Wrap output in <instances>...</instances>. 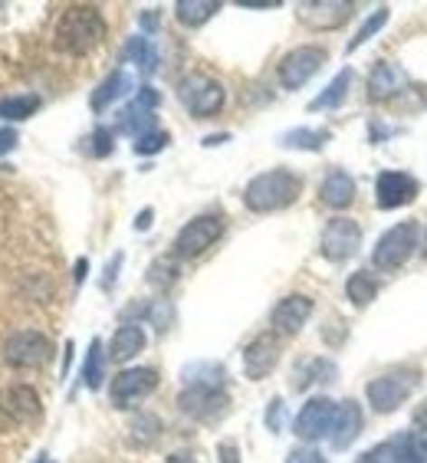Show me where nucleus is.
Here are the masks:
<instances>
[{
	"label": "nucleus",
	"instance_id": "f257e3e1",
	"mask_svg": "<svg viewBox=\"0 0 427 463\" xmlns=\"http://www.w3.org/2000/svg\"><path fill=\"white\" fill-rule=\"evenodd\" d=\"M102 40H106V20H102L99 7L76 4V7L62 10V17L56 20V46H60L62 53L86 56Z\"/></svg>",
	"mask_w": 427,
	"mask_h": 463
},
{
	"label": "nucleus",
	"instance_id": "f03ea898",
	"mask_svg": "<svg viewBox=\"0 0 427 463\" xmlns=\"http://www.w3.org/2000/svg\"><path fill=\"white\" fill-rule=\"evenodd\" d=\"M303 194V178L293 175L286 168L263 171L257 178L243 187V204L253 214H273V211H283Z\"/></svg>",
	"mask_w": 427,
	"mask_h": 463
},
{
	"label": "nucleus",
	"instance_id": "7ed1b4c3",
	"mask_svg": "<svg viewBox=\"0 0 427 463\" xmlns=\"http://www.w3.org/2000/svg\"><path fill=\"white\" fill-rule=\"evenodd\" d=\"M421 247V227L414 221H401L394 227L378 237L372 250V263L375 269H384V273H392V269L404 267L411 257H414V250Z\"/></svg>",
	"mask_w": 427,
	"mask_h": 463
},
{
	"label": "nucleus",
	"instance_id": "20e7f679",
	"mask_svg": "<svg viewBox=\"0 0 427 463\" xmlns=\"http://www.w3.org/2000/svg\"><path fill=\"white\" fill-rule=\"evenodd\" d=\"M414 384H418V374L414 372H408V368H392V372H384L368 382L365 398L378 414H394V411L411 398Z\"/></svg>",
	"mask_w": 427,
	"mask_h": 463
},
{
	"label": "nucleus",
	"instance_id": "39448f33",
	"mask_svg": "<svg viewBox=\"0 0 427 463\" xmlns=\"http://www.w3.org/2000/svg\"><path fill=\"white\" fill-rule=\"evenodd\" d=\"M178 96H181V102H185V109L195 118L217 116V112L223 109V102H227V92H223L221 82L211 80V76H201V72L187 76V80H181Z\"/></svg>",
	"mask_w": 427,
	"mask_h": 463
},
{
	"label": "nucleus",
	"instance_id": "423d86ee",
	"mask_svg": "<svg viewBox=\"0 0 427 463\" xmlns=\"http://www.w3.org/2000/svg\"><path fill=\"white\" fill-rule=\"evenodd\" d=\"M53 358V342L43 332L24 329L4 342V362L14 368H43Z\"/></svg>",
	"mask_w": 427,
	"mask_h": 463
},
{
	"label": "nucleus",
	"instance_id": "0eeeda50",
	"mask_svg": "<svg viewBox=\"0 0 427 463\" xmlns=\"http://www.w3.org/2000/svg\"><path fill=\"white\" fill-rule=\"evenodd\" d=\"M158 388V372L155 368H122L109 384V398L119 411H128L142 404L148 394Z\"/></svg>",
	"mask_w": 427,
	"mask_h": 463
},
{
	"label": "nucleus",
	"instance_id": "6e6552de",
	"mask_svg": "<svg viewBox=\"0 0 427 463\" xmlns=\"http://www.w3.org/2000/svg\"><path fill=\"white\" fill-rule=\"evenodd\" d=\"M362 250V227L352 217H332L319 237V253L329 263H346Z\"/></svg>",
	"mask_w": 427,
	"mask_h": 463
},
{
	"label": "nucleus",
	"instance_id": "1a4fd4ad",
	"mask_svg": "<svg viewBox=\"0 0 427 463\" xmlns=\"http://www.w3.org/2000/svg\"><path fill=\"white\" fill-rule=\"evenodd\" d=\"M336 408L338 404L332 402V398H326V394L309 398V402L299 408V414H296L293 434L299 437L303 444H316V440H322V437H329L332 420H336Z\"/></svg>",
	"mask_w": 427,
	"mask_h": 463
},
{
	"label": "nucleus",
	"instance_id": "9d476101",
	"mask_svg": "<svg viewBox=\"0 0 427 463\" xmlns=\"http://www.w3.org/2000/svg\"><path fill=\"white\" fill-rule=\"evenodd\" d=\"M221 233H223V221L217 214H201L195 221H187L178 231V237H175V257H185V260L201 257L207 247H214V243L221 241Z\"/></svg>",
	"mask_w": 427,
	"mask_h": 463
},
{
	"label": "nucleus",
	"instance_id": "9b49d317",
	"mask_svg": "<svg viewBox=\"0 0 427 463\" xmlns=\"http://www.w3.org/2000/svg\"><path fill=\"white\" fill-rule=\"evenodd\" d=\"M326 60H329V53L322 46H296V50H289L283 56V62H280L283 90H303L306 82L326 66Z\"/></svg>",
	"mask_w": 427,
	"mask_h": 463
},
{
	"label": "nucleus",
	"instance_id": "f8f14e48",
	"mask_svg": "<svg viewBox=\"0 0 427 463\" xmlns=\"http://www.w3.org/2000/svg\"><path fill=\"white\" fill-rule=\"evenodd\" d=\"M231 398L223 388H207V384H185L178 394V408L195 420H217L227 411Z\"/></svg>",
	"mask_w": 427,
	"mask_h": 463
},
{
	"label": "nucleus",
	"instance_id": "ddd939ff",
	"mask_svg": "<svg viewBox=\"0 0 427 463\" xmlns=\"http://www.w3.org/2000/svg\"><path fill=\"white\" fill-rule=\"evenodd\" d=\"M421 194V181L408 171H382L375 178V204L382 211H394V207L411 204Z\"/></svg>",
	"mask_w": 427,
	"mask_h": 463
},
{
	"label": "nucleus",
	"instance_id": "4468645a",
	"mask_svg": "<svg viewBox=\"0 0 427 463\" xmlns=\"http://www.w3.org/2000/svg\"><path fill=\"white\" fill-rule=\"evenodd\" d=\"M280 352H283V345H280V335H276V332L257 335V339L243 348V374H247L250 382H263V378L280 365Z\"/></svg>",
	"mask_w": 427,
	"mask_h": 463
},
{
	"label": "nucleus",
	"instance_id": "2eb2a0df",
	"mask_svg": "<svg viewBox=\"0 0 427 463\" xmlns=\"http://www.w3.org/2000/svg\"><path fill=\"white\" fill-rule=\"evenodd\" d=\"M312 309H316V306H312L309 296H303V293L286 296V299H280V303L273 306L270 326H273L276 335H299L303 326L309 322Z\"/></svg>",
	"mask_w": 427,
	"mask_h": 463
},
{
	"label": "nucleus",
	"instance_id": "dca6fc26",
	"mask_svg": "<svg viewBox=\"0 0 427 463\" xmlns=\"http://www.w3.org/2000/svg\"><path fill=\"white\" fill-rule=\"evenodd\" d=\"M0 411L14 424H36L43 418V402H40L36 388H30V384H10L7 392L0 394Z\"/></svg>",
	"mask_w": 427,
	"mask_h": 463
},
{
	"label": "nucleus",
	"instance_id": "f3484780",
	"mask_svg": "<svg viewBox=\"0 0 427 463\" xmlns=\"http://www.w3.org/2000/svg\"><path fill=\"white\" fill-rule=\"evenodd\" d=\"M352 10H356L352 0H312V4H299L296 14L312 30H336L352 17Z\"/></svg>",
	"mask_w": 427,
	"mask_h": 463
},
{
	"label": "nucleus",
	"instance_id": "a211bd4d",
	"mask_svg": "<svg viewBox=\"0 0 427 463\" xmlns=\"http://www.w3.org/2000/svg\"><path fill=\"white\" fill-rule=\"evenodd\" d=\"M362 428H365V414H362V404H358V402H338L336 420H332L329 444L336 447V450H348V447L358 440Z\"/></svg>",
	"mask_w": 427,
	"mask_h": 463
},
{
	"label": "nucleus",
	"instance_id": "6ab92c4d",
	"mask_svg": "<svg viewBox=\"0 0 427 463\" xmlns=\"http://www.w3.org/2000/svg\"><path fill=\"white\" fill-rule=\"evenodd\" d=\"M401 90H408V72L392 60L375 62L372 76H368V96H372L375 102H384V99L398 96Z\"/></svg>",
	"mask_w": 427,
	"mask_h": 463
},
{
	"label": "nucleus",
	"instance_id": "aec40b11",
	"mask_svg": "<svg viewBox=\"0 0 427 463\" xmlns=\"http://www.w3.org/2000/svg\"><path fill=\"white\" fill-rule=\"evenodd\" d=\"M356 178L348 175V171L336 168L326 175V181L319 184V197L322 204L332 207V211H346V207H352V201H356Z\"/></svg>",
	"mask_w": 427,
	"mask_h": 463
},
{
	"label": "nucleus",
	"instance_id": "412c9836",
	"mask_svg": "<svg viewBox=\"0 0 427 463\" xmlns=\"http://www.w3.org/2000/svg\"><path fill=\"white\" fill-rule=\"evenodd\" d=\"M145 342H148V335H145L142 326H135V322H125V326H119V329H116V335L109 339V352H106V355L112 358V362H119V365H125V362H132L135 355H142Z\"/></svg>",
	"mask_w": 427,
	"mask_h": 463
},
{
	"label": "nucleus",
	"instance_id": "4be33fe9",
	"mask_svg": "<svg viewBox=\"0 0 427 463\" xmlns=\"http://www.w3.org/2000/svg\"><path fill=\"white\" fill-rule=\"evenodd\" d=\"M132 72L128 70H116V72H109L106 80L99 82V90L92 92V112H106L116 99H122V96H128L132 92Z\"/></svg>",
	"mask_w": 427,
	"mask_h": 463
},
{
	"label": "nucleus",
	"instance_id": "5701e85b",
	"mask_svg": "<svg viewBox=\"0 0 427 463\" xmlns=\"http://www.w3.org/2000/svg\"><path fill=\"white\" fill-rule=\"evenodd\" d=\"M119 128H122V132H128V135H135V138H142V135L155 132V109L135 96V102L125 109L122 118H119Z\"/></svg>",
	"mask_w": 427,
	"mask_h": 463
},
{
	"label": "nucleus",
	"instance_id": "b1692460",
	"mask_svg": "<svg viewBox=\"0 0 427 463\" xmlns=\"http://www.w3.org/2000/svg\"><path fill=\"white\" fill-rule=\"evenodd\" d=\"M392 463H427V437L424 434H401L388 444Z\"/></svg>",
	"mask_w": 427,
	"mask_h": 463
},
{
	"label": "nucleus",
	"instance_id": "393cba45",
	"mask_svg": "<svg viewBox=\"0 0 427 463\" xmlns=\"http://www.w3.org/2000/svg\"><path fill=\"white\" fill-rule=\"evenodd\" d=\"M329 138H332L329 128H289V132L280 138V145H283V148H293V152H319V148H326Z\"/></svg>",
	"mask_w": 427,
	"mask_h": 463
},
{
	"label": "nucleus",
	"instance_id": "a878e982",
	"mask_svg": "<svg viewBox=\"0 0 427 463\" xmlns=\"http://www.w3.org/2000/svg\"><path fill=\"white\" fill-rule=\"evenodd\" d=\"M106 345L99 339L90 342V352H86V362H82V384L90 392H99L102 382H106Z\"/></svg>",
	"mask_w": 427,
	"mask_h": 463
},
{
	"label": "nucleus",
	"instance_id": "bb28decb",
	"mask_svg": "<svg viewBox=\"0 0 427 463\" xmlns=\"http://www.w3.org/2000/svg\"><path fill=\"white\" fill-rule=\"evenodd\" d=\"M348 86H352V70H338L336 80H332L329 86H326V90H322L319 96L309 102V109H312V112H322V109H338L342 102H346Z\"/></svg>",
	"mask_w": 427,
	"mask_h": 463
},
{
	"label": "nucleus",
	"instance_id": "cd10ccee",
	"mask_svg": "<svg viewBox=\"0 0 427 463\" xmlns=\"http://www.w3.org/2000/svg\"><path fill=\"white\" fill-rule=\"evenodd\" d=\"M217 10H221L217 0H178V4H175V17H178L185 27H201V24H207Z\"/></svg>",
	"mask_w": 427,
	"mask_h": 463
},
{
	"label": "nucleus",
	"instance_id": "c85d7f7f",
	"mask_svg": "<svg viewBox=\"0 0 427 463\" xmlns=\"http://www.w3.org/2000/svg\"><path fill=\"white\" fill-rule=\"evenodd\" d=\"M336 362H329V358H312V362H306L303 372H296V388L303 392V388H309V384H329L336 382Z\"/></svg>",
	"mask_w": 427,
	"mask_h": 463
},
{
	"label": "nucleus",
	"instance_id": "c756f323",
	"mask_svg": "<svg viewBox=\"0 0 427 463\" xmlns=\"http://www.w3.org/2000/svg\"><path fill=\"white\" fill-rule=\"evenodd\" d=\"M125 60L135 62V66L145 72L158 70V53H155V46L148 36H132V40L125 43Z\"/></svg>",
	"mask_w": 427,
	"mask_h": 463
},
{
	"label": "nucleus",
	"instance_id": "7c9ffc66",
	"mask_svg": "<svg viewBox=\"0 0 427 463\" xmlns=\"http://www.w3.org/2000/svg\"><path fill=\"white\" fill-rule=\"evenodd\" d=\"M36 109H40V99L36 96L0 99V118H4V122H24V118L36 116Z\"/></svg>",
	"mask_w": 427,
	"mask_h": 463
},
{
	"label": "nucleus",
	"instance_id": "2f4dec72",
	"mask_svg": "<svg viewBox=\"0 0 427 463\" xmlns=\"http://www.w3.org/2000/svg\"><path fill=\"white\" fill-rule=\"evenodd\" d=\"M181 277V267H178V257H158L148 267V283L155 286V289H171V286L178 283Z\"/></svg>",
	"mask_w": 427,
	"mask_h": 463
},
{
	"label": "nucleus",
	"instance_id": "473e14b6",
	"mask_svg": "<svg viewBox=\"0 0 427 463\" xmlns=\"http://www.w3.org/2000/svg\"><path fill=\"white\" fill-rule=\"evenodd\" d=\"M346 296L356 306H368L375 296H378V279H375L372 273H352L346 283Z\"/></svg>",
	"mask_w": 427,
	"mask_h": 463
},
{
	"label": "nucleus",
	"instance_id": "72a5a7b5",
	"mask_svg": "<svg viewBox=\"0 0 427 463\" xmlns=\"http://www.w3.org/2000/svg\"><path fill=\"white\" fill-rule=\"evenodd\" d=\"M388 17H392V10H388V7H375L372 14L365 17V24L358 27V33L352 36V40H348V53H356L358 46H365L368 40H372V36L378 33V30H382L384 24H388Z\"/></svg>",
	"mask_w": 427,
	"mask_h": 463
},
{
	"label": "nucleus",
	"instance_id": "f704fd0d",
	"mask_svg": "<svg viewBox=\"0 0 427 463\" xmlns=\"http://www.w3.org/2000/svg\"><path fill=\"white\" fill-rule=\"evenodd\" d=\"M145 316L152 319V326L158 332H168L171 329V319H175V312H171V303L168 299H155L148 309H145Z\"/></svg>",
	"mask_w": 427,
	"mask_h": 463
},
{
	"label": "nucleus",
	"instance_id": "c9c22d12",
	"mask_svg": "<svg viewBox=\"0 0 427 463\" xmlns=\"http://www.w3.org/2000/svg\"><path fill=\"white\" fill-rule=\"evenodd\" d=\"M168 142H171L168 132H158V128H155V132L135 138V155H158Z\"/></svg>",
	"mask_w": 427,
	"mask_h": 463
},
{
	"label": "nucleus",
	"instance_id": "e433bc0d",
	"mask_svg": "<svg viewBox=\"0 0 427 463\" xmlns=\"http://www.w3.org/2000/svg\"><path fill=\"white\" fill-rule=\"evenodd\" d=\"M267 430L270 434H280L283 430V424H286V404H283V398H273V402L267 404Z\"/></svg>",
	"mask_w": 427,
	"mask_h": 463
},
{
	"label": "nucleus",
	"instance_id": "4c0bfd02",
	"mask_svg": "<svg viewBox=\"0 0 427 463\" xmlns=\"http://www.w3.org/2000/svg\"><path fill=\"white\" fill-rule=\"evenodd\" d=\"M90 142H92L90 152L96 155V158H106V155H112V148H116V145H112V132H109V128H96Z\"/></svg>",
	"mask_w": 427,
	"mask_h": 463
},
{
	"label": "nucleus",
	"instance_id": "58836bf2",
	"mask_svg": "<svg viewBox=\"0 0 427 463\" xmlns=\"http://www.w3.org/2000/svg\"><path fill=\"white\" fill-rule=\"evenodd\" d=\"M286 463H326V457H322L312 444H299L286 454Z\"/></svg>",
	"mask_w": 427,
	"mask_h": 463
},
{
	"label": "nucleus",
	"instance_id": "ea45409f",
	"mask_svg": "<svg viewBox=\"0 0 427 463\" xmlns=\"http://www.w3.org/2000/svg\"><path fill=\"white\" fill-rule=\"evenodd\" d=\"M217 454H221L223 463H241V450H237V444H233V440H223V444L217 447Z\"/></svg>",
	"mask_w": 427,
	"mask_h": 463
},
{
	"label": "nucleus",
	"instance_id": "a19ab883",
	"mask_svg": "<svg viewBox=\"0 0 427 463\" xmlns=\"http://www.w3.org/2000/svg\"><path fill=\"white\" fill-rule=\"evenodd\" d=\"M17 148V132L14 128H0V155H7Z\"/></svg>",
	"mask_w": 427,
	"mask_h": 463
},
{
	"label": "nucleus",
	"instance_id": "79ce46f5",
	"mask_svg": "<svg viewBox=\"0 0 427 463\" xmlns=\"http://www.w3.org/2000/svg\"><path fill=\"white\" fill-rule=\"evenodd\" d=\"M119 267H122V253H116V257L109 260V267H106V283H102L106 289H112V279L119 277Z\"/></svg>",
	"mask_w": 427,
	"mask_h": 463
},
{
	"label": "nucleus",
	"instance_id": "37998d69",
	"mask_svg": "<svg viewBox=\"0 0 427 463\" xmlns=\"http://www.w3.org/2000/svg\"><path fill=\"white\" fill-rule=\"evenodd\" d=\"M152 221H155V211H152V207H145L142 214L135 217V231H148V227H152Z\"/></svg>",
	"mask_w": 427,
	"mask_h": 463
},
{
	"label": "nucleus",
	"instance_id": "c03bdc74",
	"mask_svg": "<svg viewBox=\"0 0 427 463\" xmlns=\"http://www.w3.org/2000/svg\"><path fill=\"white\" fill-rule=\"evenodd\" d=\"M221 142H231V135H207L204 145H221Z\"/></svg>",
	"mask_w": 427,
	"mask_h": 463
},
{
	"label": "nucleus",
	"instance_id": "a18cd8bd",
	"mask_svg": "<svg viewBox=\"0 0 427 463\" xmlns=\"http://www.w3.org/2000/svg\"><path fill=\"white\" fill-rule=\"evenodd\" d=\"M82 279H86V260L76 263V283H82Z\"/></svg>",
	"mask_w": 427,
	"mask_h": 463
},
{
	"label": "nucleus",
	"instance_id": "49530a36",
	"mask_svg": "<svg viewBox=\"0 0 427 463\" xmlns=\"http://www.w3.org/2000/svg\"><path fill=\"white\" fill-rule=\"evenodd\" d=\"M158 24V14H145L142 17V27H155Z\"/></svg>",
	"mask_w": 427,
	"mask_h": 463
}]
</instances>
